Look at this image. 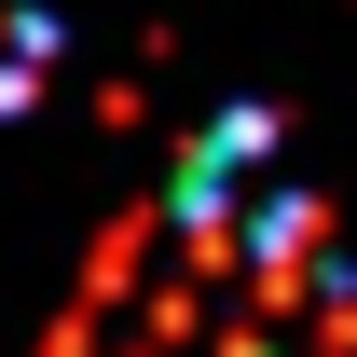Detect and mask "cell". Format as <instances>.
<instances>
[{
  "label": "cell",
  "instance_id": "obj_1",
  "mask_svg": "<svg viewBox=\"0 0 357 357\" xmlns=\"http://www.w3.org/2000/svg\"><path fill=\"white\" fill-rule=\"evenodd\" d=\"M42 55H55L42 14H0V110H28V96H42Z\"/></svg>",
  "mask_w": 357,
  "mask_h": 357
}]
</instances>
